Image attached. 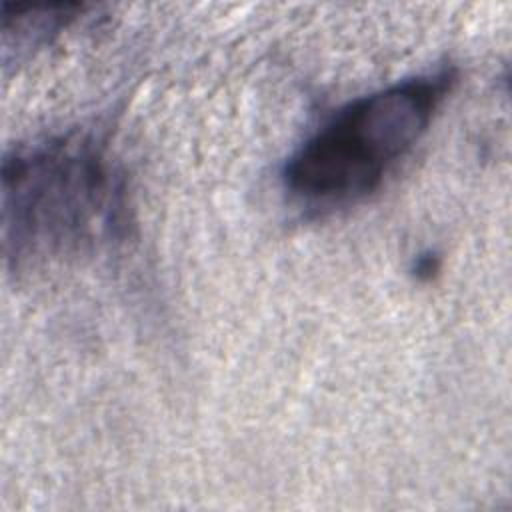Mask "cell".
<instances>
[{"mask_svg":"<svg viewBox=\"0 0 512 512\" xmlns=\"http://www.w3.org/2000/svg\"><path fill=\"white\" fill-rule=\"evenodd\" d=\"M452 82L444 70L348 102L290 156L284 190L312 210L368 198L428 132Z\"/></svg>","mask_w":512,"mask_h":512,"instance_id":"7a4b0ae2","label":"cell"},{"mask_svg":"<svg viewBox=\"0 0 512 512\" xmlns=\"http://www.w3.org/2000/svg\"><path fill=\"white\" fill-rule=\"evenodd\" d=\"M82 10V4H4V56L12 50L18 58L22 52L50 42V38L66 30Z\"/></svg>","mask_w":512,"mask_h":512,"instance_id":"3957f363","label":"cell"},{"mask_svg":"<svg viewBox=\"0 0 512 512\" xmlns=\"http://www.w3.org/2000/svg\"><path fill=\"white\" fill-rule=\"evenodd\" d=\"M122 224V178L92 140L50 138L4 156L2 250L10 270L82 254Z\"/></svg>","mask_w":512,"mask_h":512,"instance_id":"6da1fadb","label":"cell"}]
</instances>
